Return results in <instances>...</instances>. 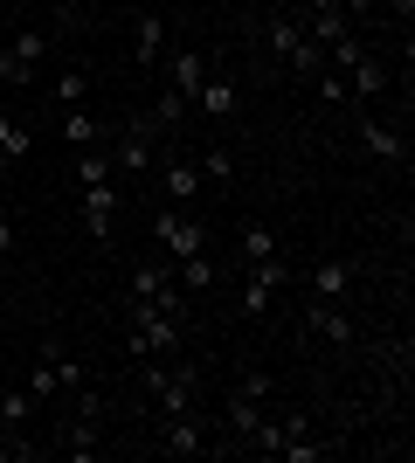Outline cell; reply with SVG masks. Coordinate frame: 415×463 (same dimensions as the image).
<instances>
[{"label": "cell", "instance_id": "obj_3", "mask_svg": "<svg viewBox=\"0 0 415 463\" xmlns=\"http://www.w3.org/2000/svg\"><path fill=\"white\" fill-rule=\"evenodd\" d=\"M125 298H146V305L174 311V318H187V290L174 284V256H146V263H132V277H125Z\"/></svg>", "mask_w": 415, "mask_h": 463}, {"label": "cell", "instance_id": "obj_7", "mask_svg": "<svg viewBox=\"0 0 415 463\" xmlns=\"http://www.w3.org/2000/svg\"><path fill=\"white\" fill-rule=\"evenodd\" d=\"M153 250L159 256H194V250H208V222H194L187 208H159L153 214Z\"/></svg>", "mask_w": 415, "mask_h": 463}, {"label": "cell", "instance_id": "obj_5", "mask_svg": "<svg viewBox=\"0 0 415 463\" xmlns=\"http://www.w3.org/2000/svg\"><path fill=\"white\" fill-rule=\"evenodd\" d=\"M270 49H277V62H284L291 77H318V70H325V49L305 35L297 14H270Z\"/></svg>", "mask_w": 415, "mask_h": 463}, {"label": "cell", "instance_id": "obj_2", "mask_svg": "<svg viewBox=\"0 0 415 463\" xmlns=\"http://www.w3.org/2000/svg\"><path fill=\"white\" fill-rule=\"evenodd\" d=\"M132 367H138V387L153 394L159 415H194V402H201V373H194V360L166 353V360H132Z\"/></svg>", "mask_w": 415, "mask_h": 463}, {"label": "cell", "instance_id": "obj_12", "mask_svg": "<svg viewBox=\"0 0 415 463\" xmlns=\"http://www.w3.org/2000/svg\"><path fill=\"white\" fill-rule=\"evenodd\" d=\"M159 449L166 457H208V429H201V415H159Z\"/></svg>", "mask_w": 415, "mask_h": 463}, {"label": "cell", "instance_id": "obj_6", "mask_svg": "<svg viewBox=\"0 0 415 463\" xmlns=\"http://www.w3.org/2000/svg\"><path fill=\"white\" fill-rule=\"evenodd\" d=\"M104 153H111V166H125V174H138V166H153V159H159V125H153V118H132V125H111V138H104Z\"/></svg>", "mask_w": 415, "mask_h": 463}, {"label": "cell", "instance_id": "obj_19", "mask_svg": "<svg viewBox=\"0 0 415 463\" xmlns=\"http://www.w3.org/2000/svg\"><path fill=\"white\" fill-rule=\"evenodd\" d=\"M305 284H312V298H346V290H354V263H339V256H325V263H312V277H305Z\"/></svg>", "mask_w": 415, "mask_h": 463}, {"label": "cell", "instance_id": "obj_30", "mask_svg": "<svg viewBox=\"0 0 415 463\" xmlns=\"http://www.w3.org/2000/svg\"><path fill=\"white\" fill-rule=\"evenodd\" d=\"M14 250H21V229L7 222V214H0V263H14Z\"/></svg>", "mask_w": 415, "mask_h": 463}, {"label": "cell", "instance_id": "obj_11", "mask_svg": "<svg viewBox=\"0 0 415 463\" xmlns=\"http://www.w3.org/2000/svg\"><path fill=\"white\" fill-rule=\"evenodd\" d=\"M132 62L138 70H159V62H166V14H159V7H138L132 14Z\"/></svg>", "mask_w": 415, "mask_h": 463}, {"label": "cell", "instance_id": "obj_25", "mask_svg": "<svg viewBox=\"0 0 415 463\" xmlns=\"http://www.w3.org/2000/svg\"><path fill=\"white\" fill-rule=\"evenodd\" d=\"M194 166H201V187H236V153H222V146H208V153H201Z\"/></svg>", "mask_w": 415, "mask_h": 463}, {"label": "cell", "instance_id": "obj_4", "mask_svg": "<svg viewBox=\"0 0 415 463\" xmlns=\"http://www.w3.org/2000/svg\"><path fill=\"white\" fill-rule=\"evenodd\" d=\"M56 35H62V21L56 28H14V42L0 49V83H35V70H42V56L56 49Z\"/></svg>", "mask_w": 415, "mask_h": 463}, {"label": "cell", "instance_id": "obj_18", "mask_svg": "<svg viewBox=\"0 0 415 463\" xmlns=\"http://www.w3.org/2000/svg\"><path fill=\"white\" fill-rule=\"evenodd\" d=\"M159 187H166L174 208H187V201H201V166L194 159H166V166H159Z\"/></svg>", "mask_w": 415, "mask_h": 463}, {"label": "cell", "instance_id": "obj_22", "mask_svg": "<svg viewBox=\"0 0 415 463\" xmlns=\"http://www.w3.org/2000/svg\"><path fill=\"white\" fill-rule=\"evenodd\" d=\"M215 250H194V256H180V263H174V284L180 290H215Z\"/></svg>", "mask_w": 415, "mask_h": 463}, {"label": "cell", "instance_id": "obj_24", "mask_svg": "<svg viewBox=\"0 0 415 463\" xmlns=\"http://www.w3.org/2000/svg\"><path fill=\"white\" fill-rule=\"evenodd\" d=\"M28 153H35V132H28L21 118L0 111V166H14V159H28Z\"/></svg>", "mask_w": 415, "mask_h": 463}, {"label": "cell", "instance_id": "obj_14", "mask_svg": "<svg viewBox=\"0 0 415 463\" xmlns=\"http://www.w3.org/2000/svg\"><path fill=\"white\" fill-rule=\"evenodd\" d=\"M208 70H215L208 49H180V56H166V90H180L187 104H194V90L208 83Z\"/></svg>", "mask_w": 415, "mask_h": 463}, {"label": "cell", "instance_id": "obj_13", "mask_svg": "<svg viewBox=\"0 0 415 463\" xmlns=\"http://www.w3.org/2000/svg\"><path fill=\"white\" fill-rule=\"evenodd\" d=\"M339 77H346V97H354V104H381V90H388V62H381V56H367V49H360V56L346 62Z\"/></svg>", "mask_w": 415, "mask_h": 463}, {"label": "cell", "instance_id": "obj_26", "mask_svg": "<svg viewBox=\"0 0 415 463\" xmlns=\"http://www.w3.org/2000/svg\"><path fill=\"white\" fill-rule=\"evenodd\" d=\"M277 256V229L270 222H250V229H242V270H250V263H270Z\"/></svg>", "mask_w": 415, "mask_h": 463}, {"label": "cell", "instance_id": "obj_21", "mask_svg": "<svg viewBox=\"0 0 415 463\" xmlns=\"http://www.w3.org/2000/svg\"><path fill=\"white\" fill-rule=\"evenodd\" d=\"M70 180H77V187H104V180H118V166H111L104 146H83V153L70 159Z\"/></svg>", "mask_w": 415, "mask_h": 463}, {"label": "cell", "instance_id": "obj_16", "mask_svg": "<svg viewBox=\"0 0 415 463\" xmlns=\"http://www.w3.org/2000/svg\"><path fill=\"white\" fill-rule=\"evenodd\" d=\"M263 408H270V402H257V394H242V387H236L229 408H222V422H229V443H222V449H242V443H250V429L263 422Z\"/></svg>", "mask_w": 415, "mask_h": 463}, {"label": "cell", "instance_id": "obj_33", "mask_svg": "<svg viewBox=\"0 0 415 463\" xmlns=\"http://www.w3.org/2000/svg\"><path fill=\"white\" fill-rule=\"evenodd\" d=\"M0 298H7V263H0Z\"/></svg>", "mask_w": 415, "mask_h": 463}, {"label": "cell", "instance_id": "obj_28", "mask_svg": "<svg viewBox=\"0 0 415 463\" xmlns=\"http://www.w3.org/2000/svg\"><path fill=\"white\" fill-rule=\"evenodd\" d=\"M318 104H346V111H354V97H346V77H339V70H333V62H325V70H318Z\"/></svg>", "mask_w": 415, "mask_h": 463}, {"label": "cell", "instance_id": "obj_8", "mask_svg": "<svg viewBox=\"0 0 415 463\" xmlns=\"http://www.w3.org/2000/svg\"><path fill=\"white\" fill-rule=\"evenodd\" d=\"M291 284V270H284V256H270V263H250L242 270V290H236V311L242 318H263V311L277 305V290Z\"/></svg>", "mask_w": 415, "mask_h": 463}, {"label": "cell", "instance_id": "obj_32", "mask_svg": "<svg viewBox=\"0 0 415 463\" xmlns=\"http://www.w3.org/2000/svg\"><path fill=\"white\" fill-rule=\"evenodd\" d=\"M395 21L409 28V21H415V0H395Z\"/></svg>", "mask_w": 415, "mask_h": 463}, {"label": "cell", "instance_id": "obj_31", "mask_svg": "<svg viewBox=\"0 0 415 463\" xmlns=\"http://www.w3.org/2000/svg\"><path fill=\"white\" fill-rule=\"evenodd\" d=\"M339 7H346V21H360V14H374L381 0H339Z\"/></svg>", "mask_w": 415, "mask_h": 463}, {"label": "cell", "instance_id": "obj_23", "mask_svg": "<svg viewBox=\"0 0 415 463\" xmlns=\"http://www.w3.org/2000/svg\"><path fill=\"white\" fill-rule=\"evenodd\" d=\"M194 111H208V118H229V111H236V83L208 70V83L194 90Z\"/></svg>", "mask_w": 415, "mask_h": 463}, {"label": "cell", "instance_id": "obj_20", "mask_svg": "<svg viewBox=\"0 0 415 463\" xmlns=\"http://www.w3.org/2000/svg\"><path fill=\"white\" fill-rule=\"evenodd\" d=\"M62 138H70V153H83V146H104V138H111V125H98L83 104H70V111H62Z\"/></svg>", "mask_w": 415, "mask_h": 463}, {"label": "cell", "instance_id": "obj_1", "mask_svg": "<svg viewBox=\"0 0 415 463\" xmlns=\"http://www.w3.org/2000/svg\"><path fill=\"white\" fill-rule=\"evenodd\" d=\"M187 339V318L146 305V298H125V360H166Z\"/></svg>", "mask_w": 415, "mask_h": 463}, {"label": "cell", "instance_id": "obj_29", "mask_svg": "<svg viewBox=\"0 0 415 463\" xmlns=\"http://www.w3.org/2000/svg\"><path fill=\"white\" fill-rule=\"evenodd\" d=\"M83 97H90V77H83V70H62L56 77V104L70 111V104H83Z\"/></svg>", "mask_w": 415, "mask_h": 463}, {"label": "cell", "instance_id": "obj_15", "mask_svg": "<svg viewBox=\"0 0 415 463\" xmlns=\"http://www.w3.org/2000/svg\"><path fill=\"white\" fill-rule=\"evenodd\" d=\"M56 443H62V457H70V463H98L104 449H111V443H104V422H90V415H77Z\"/></svg>", "mask_w": 415, "mask_h": 463}, {"label": "cell", "instance_id": "obj_27", "mask_svg": "<svg viewBox=\"0 0 415 463\" xmlns=\"http://www.w3.org/2000/svg\"><path fill=\"white\" fill-rule=\"evenodd\" d=\"M187 111H194V104H187L180 90H159V104H153V125H159V132H174V125H180Z\"/></svg>", "mask_w": 415, "mask_h": 463}, {"label": "cell", "instance_id": "obj_9", "mask_svg": "<svg viewBox=\"0 0 415 463\" xmlns=\"http://www.w3.org/2000/svg\"><path fill=\"white\" fill-rule=\"evenodd\" d=\"M354 138H360V153H374L381 166H409V138L395 125H381L367 104H354Z\"/></svg>", "mask_w": 415, "mask_h": 463}, {"label": "cell", "instance_id": "obj_17", "mask_svg": "<svg viewBox=\"0 0 415 463\" xmlns=\"http://www.w3.org/2000/svg\"><path fill=\"white\" fill-rule=\"evenodd\" d=\"M305 326H312L325 346H346V339H354V326H346V311H339L333 298H312V305H305Z\"/></svg>", "mask_w": 415, "mask_h": 463}, {"label": "cell", "instance_id": "obj_10", "mask_svg": "<svg viewBox=\"0 0 415 463\" xmlns=\"http://www.w3.org/2000/svg\"><path fill=\"white\" fill-rule=\"evenodd\" d=\"M77 222L90 242H111L118 229V180H104V187H77Z\"/></svg>", "mask_w": 415, "mask_h": 463}]
</instances>
